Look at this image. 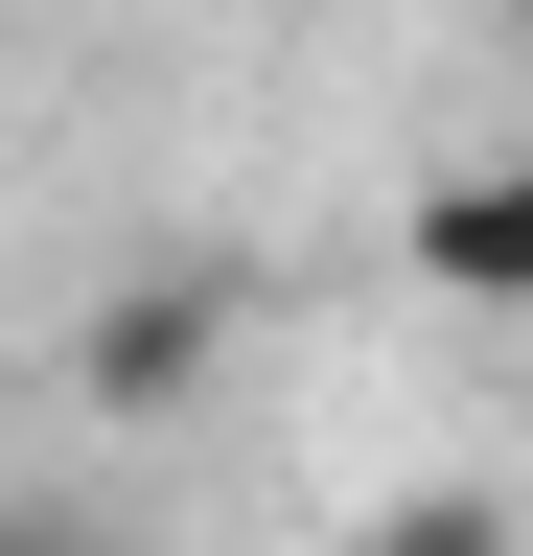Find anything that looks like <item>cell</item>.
<instances>
[{
	"label": "cell",
	"mask_w": 533,
	"mask_h": 556,
	"mask_svg": "<svg viewBox=\"0 0 533 556\" xmlns=\"http://www.w3.org/2000/svg\"><path fill=\"white\" fill-rule=\"evenodd\" d=\"M510 24H533V0H510Z\"/></svg>",
	"instance_id": "5b68a950"
},
{
	"label": "cell",
	"mask_w": 533,
	"mask_h": 556,
	"mask_svg": "<svg viewBox=\"0 0 533 556\" xmlns=\"http://www.w3.org/2000/svg\"><path fill=\"white\" fill-rule=\"evenodd\" d=\"M210 371H232V278H210V255H140V278L71 325V394H93V417H186Z\"/></svg>",
	"instance_id": "6da1fadb"
},
{
	"label": "cell",
	"mask_w": 533,
	"mask_h": 556,
	"mask_svg": "<svg viewBox=\"0 0 533 556\" xmlns=\"http://www.w3.org/2000/svg\"><path fill=\"white\" fill-rule=\"evenodd\" d=\"M0 556H116V533H93V486H24V510H0Z\"/></svg>",
	"instance_id": "277c9868"
},
{
	"label": "cell",
	"mask_w": 533,
	"mask_h": 556,
	"mask_svg": "<svg viewBox=\"0 0 533 556\" xmlns=\"http://www.w3.org/2000/svg\"><path fill=\"white\" fill-rule=\"evenodd\" d=\"M348 556H510V510H487V486H418V510H371Z\"/></svg>",
	"instance_id": "3957f363"
},
{
	"label": "cell",
	"mask_w": 533,
	"mask_h": 556,
	"mask_svg": "<svg viewBox=\"0 0 533 556\" xmlns=\"http://www.w3.org/2000/svg\"><path fill=\"white\" fill-rule=\"evenodd\" d=\"M441 278V302H533V163H464V186H418V232H394Z\"/></svg>",
	"instance_id": "7a4b0ae2"
}]
</instances>
